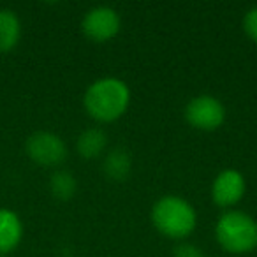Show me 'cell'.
<instances>
[{
    "instance_id": "cell-1",
    "label": "cell",
    "mask_w": 257,
    "mask_h": 257,
    "mask_svg": "<svg viewBox=\"0 0 257 257\" xmlns=\"http://www.w3.org/2000/svg\"><path fill=\"white\" fill-rule=\"evenodd\" d=\"M131 90L118 78H102L86 88L83 104L86 113L97 121H114L127 111Z\"/></svg>"
},
{
    "instance_id": "cell-7",
    "label": "cell",
    "mask_w": 257,
    "mask_h": 257,
    "mask_svg": "<svg viewBox=\"0 0 257 257\" xmlns=\"http://www.w3.org/2000/svg\"><path fill=\"white\" fill-rule=\"evenodd\" d=\"M245 194V178L236 169H225L211 185V199L222 208L234 206Z\"/></svg>"
},
{
    "instance_id": "cell-10",
    "label": "cell",
    "mask_w": 257,
    "mask_h": 257,
    "mask_svg": "<svg viewBox=\"0 0 257 257\" xmlns=\"http://www.w3.org/2000/svg\"><path fill=\"white\" fill-rule=\"evenodd\" d=\"M106 145H107V134L104 133L102 128H97V127L85 128L78 136V141H76L78 154L83 159H97L104 152Z\"/></svg>"
},
{
    "instance_id": "cell-13",
    "label": "cell",
    "mask_w": 257,
    "mask_h": 257,
    "mask_svg": "<svg viewBox=\"0 0 257 257\" xmlns=\"http://www.w3.org/2000/svg\"><path fill=\"white\" fill-rule=\"evenodd\" d=\"M243 29H245L246 36L257 44V6L246 11L245 18H243Z\"/></svg>"
},
{
    "instance_id": "cell-2",
    "label": "cell",
    "mask_w": 257,
    "mask_h": 257,
    "mask_svg": "<svg viewBox=\"0 0 257 257\" xmlns=\"http://www.w3.org/2000/svg\"><path fill=\"white\" fill-rule=\"evenodd\" d=\"M155 229L173 239L187 238L196 229V210L189 201L178 196H164L152 208Z\"/></svg>"
},
{
    "instance_id": "cell-3",
    "label": "cell",
    "mask_w": 257,
    "mask_h": 257,
    "mask_svg": "<svg viewBox=\"0 0 257 257\" xmlns=\"http://www.w3.org/2000/svg\"><path fill=\"white\" fill-rule=\"evenodd\" d=\"M215 238L231 253H245L257 246V222L243 211H227L217 220Z\"/></svg>"
},
{
    "instance_id": "cell-5",
    "label": "cell",
    "mask_w": 257,
    "mask_h": 257,
    "mask_svg": "<svg viewBox=\"0 0 257 257\" xmlns=\"http://www.w3.org/2000/svg\"><path fill=\"white\" fill-rule=\"evenodd\" d=\"M185 120L199 131H215L225 120L224 104L213 95H197L185 106Z\"/></svg>"
},
{
    "instance_id": "cell-9",
    "label": "cell",
    "mask_w": 257,
    "mask_h": 257,
    "mask_svg": "<svg viewBox=\"0 0 257 257\" xmlns=\"http://www.w3.org/2000/svg\"><path fill=\"white\" fill-rule=\"evenodd\" d=\"M22 37V22L13 9H0V53L15 50Z\"/></svg>"
},
{
    "instance_id": "cell-4",
    "label": "cell",
    "mask_w": 257,
    "mask_h": 257,
    "mask_svg": "<svg viewBox=\"0 0 257 257\" xmlns=\"http://www.w3.org/2000/svg\"><path fill=\"white\" fill-rule=\"evenodd\" d=\"M25 152L32 162L43 168H57L67 159V145L58 134L37 131L25 141Z\"/></svg>"
},
{
    "instance_id": "cell-8",
    "label": "cell",
    "mask_w": 257,
    "mask_h": 257,
    "mask_svg": "<svg viewBox=\"0 0 257 257\" xmlns=\"http://www.w3.org/2000/svg\"><path fill=\"white\" fill-rule=\"evenodd\" d=\"M23 238V224L18 213L9 208H0V257L13 252Z\"/></svg>"
},
{
    "instance_id": "cell-11",
    "label": "cell",
    "mask_w": 257,
    "mask_h": 257,
    "mask_svg": "<svg viewBox=\"0 0 257 257\" xmlns=\"http://www.w3.org/2000/svg\"><path fill=\"white\" fill-rule=\"evenodd\" d=\"M133 169V159L125 148H113L102 161V171L107 178L121 182L131 175Z\"/></svg>"
},
{
    "instance_id": "cell-12",
    "label": "cell",
    "mask_w": 257,
    "mask_h": 257,
    "mask_svg": "<svg viewBox=\"0 0 257 257\" xmlns=\"http://www.w3.org/2000/svg\"><path fill=\"white\" fill-rule=\"evenodd\" d=\"M78 190V182L76 178L65 169H58L50 176V192L55 199L69 201Z\"/></svg>"
},
{
    "instance_id": "cell-14",
    "label": "cell",
    "mask_w": 257,
    "mask_h": 257,
    "mask_svg": "<svg viewBox=\"0 0 257 257\" xmlns=\"http://www.w3.org/2000/svg\"><path fill=\"white\" fill-rule=\"evenodd\" d=\"M173 257H204L203 250L192 243H180L173 250Z\"/></svg>"
},
{
    "instance_id": "cell-6",
    "label": "cell",
    "mask_w": 257,
    "mask_h": 257,
    "mask_svg": "<svg viewBox=\"0 0 257 257\" xmlns=\"http://www.w3.org/2000/svg\"><path fill=\"white\" fill-rule=\"evenodd\" d=\"M120 16L114 9L107 8V6H99V8L90 9L83 16L81 30L90 41L106 43L120 32Z\"/></svg>"
}]
</instances>
